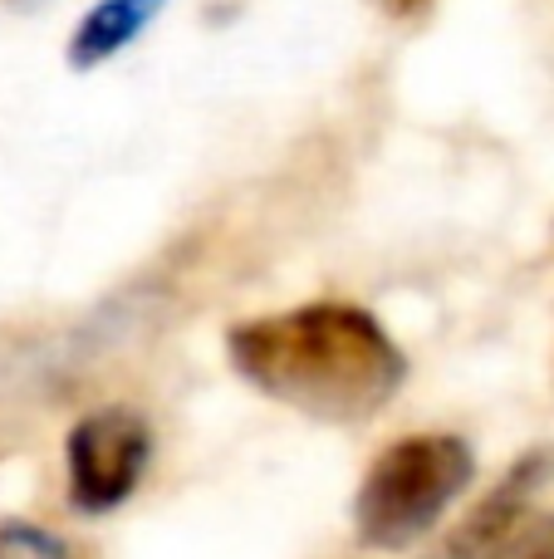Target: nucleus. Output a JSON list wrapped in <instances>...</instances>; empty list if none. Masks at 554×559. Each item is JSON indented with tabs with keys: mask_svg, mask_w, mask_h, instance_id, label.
<instances>
[{
	"mask_svg": "<svg viewBox=\"0 0 554 559\" xmlns=\"http://www.w3.org/2000/svg\"><path fill=\"white\" fill-rule=\"evenodd\" d=\"M486 559H554V515H530Z\"/></svg>",
	"mask_w": 554,
	"mask_h": 559,
	"instance_id": "6",
	"label": "nucleus"
},
{
	"mask_svg": "<svg viewBox=\"0 0 554 559\" xmlns=\"http://www.w3.org/2000/svg\"><path fill=\"white\" fill-rule=\"evenodd\" d=\"M550 476H554V447L526 452L486 496H481L477 511L442 540L437 559H486L520 521H530V501H535V491L550 481Z\"/></svg>",
	"mask_w": 554,
	"mask_h": 559,
	"instance_id": "4",
	"label": "nucleus"
},
{
	"mask_svg": "<svg viewBox=\"0 0 554 559\" xmlns=\"http://www.w3.org/2000/svg\"><path fill=\"white\" fill-rule=\"evenodd\" d=\"M477 476V456L451 432H412L373 456L353 496V531L369 550H412L437 531Z\"/></svg>",
	"mask_w": 554,
	"mask_h": 559,
	"instance_id": "2",
	"label": "nucleus"
},
{
	"mask_svg": "<svg viewBox=\"0 0 554 559\" xmlns=\"http://www.w3.org/2000/svg\"><path fill=\"white\" fill-rule=\"evenodd\" d=\"M162 5L167 0H98V5L79 20L74 39H69V64L98 69L104 59H113L118 49L133 45Z\"/></svg>",
	"mask_w": 554,
	"mask_h": 559,
	"instance_id": "5",
	"label": "nucleus"
},
{
	"mask_svg": "<svg viewBox=\"0 0 554 559\" xmlns=\"http://www.w3.org/2000/svg\"><path fill=\"white\" fill-rule=\"evenodd\" d=\"M153 456V432L133 407H98L69 427V506L84 515H108L137 491Z\"/></svg>",
	"mask_w": 554,
	"mask_h": 559,
	"instance_id": "3",
	"label": "nucleus"
},
{
	"mask_svg": "<svg viewBox=\"0 0 554 559\" xmlns=\"http://www.w3.org/2000/svg\"><path fill=\"white\" fill-rule=\"evenodd\" d=\"M226 358L261 397L314 423H363L408 383V354L363 305L314 299L245 319L226 334Z\"/></svg>",
	"mask_w": 554,
	"mask_h": 559,
	"instance_id": "1",
	"label": "nucleus"
},
{
	"mask_svg": "<svg viewBox=\"0 0 554 559\" xmlns=\"http://www.w3.org/2000/svg\"><path fill=\"white\" fill-rule=\"evenodd\" d=\"M0 559H69V555H64V545L49 531H39V525L5 521L0 525Z\"/></svg>",
	"mask_w": 554,
	"mask_h": 559,
	"instance_id": "7",
	"label": "nucleus"
}]
</instances>
